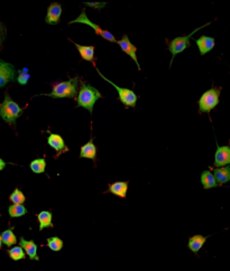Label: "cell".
Listing matches in <instances>:
<instances>
[{
    "instance_id": "obj_1",
    "label": "cell",
    "mask_w": 230,
    "mask_h": 271,
    "mask_svg": "<svg viewBox=\"0 0 230 271\" xmlns=\"http://www.w3.org/2000/svg\"><path fill=\"white\" fill-rule=\"evenodd\" d=\"M99 99H101V93L98 89L93 88L92 85L82 82L80 91L78 94V105L80 108L87 109L90 113L93 112V106Z\"/></svg>"
},
{
    "instance_id": "obj_2",
    "label": "cell",
    "mask_w": 230,
    "mask_h": 271,
    "mask_svg": "<svg viewBox=\"0 0 230 271\" xmlns=\"http://www.w3.org/2000/svg\"><path fill=\"white\" fill-rule=\"evenodd\" d=\"M78 77L69 78V80L64 82H56V83L53 84V90L51 93L44 95L53 99L75 98L78 94Z\"/></svg>"
},
{
    "instance_id": "obj_3",
    "label": "cell",
    "mask_w": 230,
    "mask_h": 271,
    "mask_svg": "<svg viewBox=\"0 0 230 271\" xmlns=\"http://www.w3.org/2000/svg\"><path fill=\"white\" fill-rule=\"evenodd\" d=\"M25 111L24 108L18 105L14 100L9 97L8 93L5 94L3 102L0 105V117L7 123L15 124L18 118L23 115Z\"/></svg>"
},
{
    "instance_id": "obj_4",
    "label": "cell",
    "mask_w": 230,
    "mask_h": 271,
    "mask_svg": "<svg viewBox=\"0 0 230 271\" xmlns=\"http://www.w3.org/2000/svg\"><path fill=\"white\" fill-rule=\"evenodd\" d=\"M221 88H213L210 90L204 92L199 99V111L200 112H210L218 105L219 98H220Z\"/></svg>"
},
{
    "instance_id": "obj_5",
    "label": "cell",
    "mask_w": 230,
    "mask_h": 271,
    "mask_svg": "<svg viewBox=\"0 0 230 271\" xmlns=\"http://www.w3.org/2000/svg\"><path fill=\"white\" fill-rule=\"evenodd\" d=\"M96 70H97V72H98L99 75L101 76V78H103V80L107 81L108 83H110L115 89H116L117 93H118V100H119L120 102H123V105L125 106H131V108H135L136 102H137V100H138V95L136 94L135 92L131 90V89L118 87V85L115 84L113 81H110L109 78H107V77H105V75H102V73L100 72L97 67H96Z\"/></svg>"
},
{
    "instance_id": "obj_6",
    "label": "cell",
    "mask_w": 230,
    "mask_h": 271,
    "mask_svg": "<svg viewBox=\"0 0 230 271\" xmlns=\"http://www.w3.org/2000/svg\"><path fill=\"white\" fill-rule=\"evenodd\" d=\"M208 25H209V24L203 25V26L196 28V30H193L191 34L186 35V36H179L177 38L172 39V41H170V42H167L168 51L172 53V56H173V58H172V60H171V65H172V63H173V60H174L175 56L180 54V53H182L183 51H185V48H189L190 46H191V43H190V38L192 37V35H195L197 30H202L203 27L208 26Z\"/></svg>"
},
{
    "instance_id": "obj_7",
    "label": "cell",
    "mask_w": 230,
    "mask_h": 271,
    "mask_svg": "<svg viewBox=\"0 0 230 271\" xmlns=\"http://www.w3.org/2000/svg\"><path fill=\"white\" fill-rule=\"evenodd\" d=\"M78 23H79V24H85V25H88V26H90V27L92 28L93 30H95L96 35H98V36L102 37L103 39H106V41L110 42V43H117L116 38H115L114 35L111 34L109 30H102V28L100 27L99 25H97V24H95V23H92V21L88 18V17H87V14H85V10H84V9L82 10V13L80 14V16H79L78 18H75L74 20L70 21L69 24L71 25V24H78Z\"/></svg>"
},
{
    "instance_id": "obj_8",
    "label": "cell",
    "mask_w": 230,
    "mask_h": 271,
    "mask_svg": "<svg viewBox=\"0 0 230 271\" xmlns=\"http://www.w3.org/2000/svg\"><path fill=\"white\" fill-rule=\"evenodd\" d=\"M17 71L13 64L0 60V88L6 87L10 82L16 80Z\"/></svg>"
},
{
    "instance_id": "obj_9",
    "label": "cell",
    "mask_w": 230,
    "mask_h": 271,
    "mask_svg": "<svg viewBox=\"0 0 230 271\" xmlns=\"http://www.w3.org/2000/svg\"><path fill=\"white\" fill-rule=\"evenodd\" d=\"M117 43H118V45L120 46L121 51L126 53V54H127L129 58H131L132 60H134V62L137 64L138 70L141 71V65H139L137 55H136V53H137V47H136L134 44H131V42L129 41L127 35H124V36L121 37L120 41H118Z\"/></svg>"
},
{
    "instance_id": "obj_10",
    "label": "cell",
    "mask_w": 230,
    "mask_h": 271,
    "mask_svg": "<svg viewBox=\"0 0 230 271\" xmlns=\"http://www.w3.org/2000/svg\"><path fill=\"white\" fill-rule=\"evenodd\" d=\"M230 163V148L229 146H222L220 147L217 144V151L214 154V166L215 168L224 167Z\"/></svg>"
},
{
    "instance_id": "obj_11",
    "label": "cell",
    "mask_w": 230,
    "mask_h": 271,
    "mask_svg": "<svg viewBox=\"0 0 230 271\" xmlns=\"http://www.w3.org/2000/svg\"><path fill=\"white\" fill-rule=\"evenodd\" d=\"M19 244L21 249L24 250L25 255L28 256V258L31 260L38 261L39 260V256L37 255L38 245L36 244L33 240H26V239H24V237H21L19 239Z\"/></svg>"
},
{
    "instance_id": "obj_12",
    "label": "cell",
    "mask_w": 230,
    "mask_h": 271,
    "mask_svg": "<svg viewBox=\"0 0 230 271\" xmlns=\"http://www.w3.org/2000/svg\"><path fill=\"white\" fill-rule=\"evenodd\" d=\"M62 15V6L59 2H54L51 6H49L48 14H46L45 21L49 25H57L61 20Z\"/></svg>"
},
{
    "instance_id": "obj_13",
    "label": "cell",
    "mask_w": 230,
    "mask_h": 271,
    "mask_svg": "<svg viewBox=\"0 0 230 271\" xmlns=\"http://www.w3.org/2000/svg\"><path fill=\"white\" fill-rule=\"evenodd\" d=\"M48 145L57 152L56 156H60L62 152L67 151V147L64 139L57 134H49L48 137Z\"/></svg>"
},
{
    "instance_id": "obj_14",
    "label": "cell",
    "mask_w": 230,
    "mask_h": 271,
    "mask_svg": "<svg viewBox=\"0 0 230 271\" xmlns=\"http://www.w3.org/2000/svg\"><path fill=\"white\" fill-rule=\"evenodd\" d=\"M196 44L197 46L200 51V55H206L207 53H209L210 51H213L214 45H215V41L214 37H209V36H201L199 39H197Z\"/></svg>"
},
{
    "instance_id": "obj_15",
    "label": "cell",
    "mask_w": 230,
    "mask_h": 271,
    "mask_svg": "<svg viewBox=\"0 0 230 271\" xmlns=\"http://www.w3.org/2000/svg\"><path fill=\"white\" fill-rule=\"evenodd\" d=\"M129 181H115L108 187V193H111L120 198H126L128 192Z\"/></svg>"
},
{
    "instance_id": "obj_16",
    "label": "cell",
    "mask_w": 230,
    "mask_h": 271,
    "mask_svg": "<svg viewBox=\"0 0 230 271\" xmlns=\"http://www.w3.org/2000/svg\"><path fill=\"white\" fill-rule=\"evenodd\" d=\"M97 151H98V149H97L95 142H93V138H91L87 142V144H84L83 146H82L81 151H80V156H79V157H80V158L92 159L93 162L96 163Z\"/></svg>"
},
{
    "instance_id": "obj_17",
    "label": "cell",
    "mask_w": 230,
    "mask_h": 271,
    "mask_svg": "<svg viewBox=\"0 0 230 271\" xmlns=\"http://www.w3.org/2000/svg\"><path fill=\"white\" fill-rule=\"evenodd\" d=\"M75 45V47L78 48L79 53H80V56L82 58V60H88V62H92L95 64V46H84V45H80L77 44V43H73ZM96 66V65H95Z\"/></svg>"
},
{
    "instance_id": "obj_18",
    "label": "cell",
    "mask_w": 230,
    "mask_h": 271,
    "mask_svg": "<svg viewBox=\"0 0 230 271\" xmlns=\"http://www.w3.org/2000/svg\"><path fill=\"white\" fill-rule=\"evenodd\" d=\"M208 238L209 237H203V235H200V234L193 235V237L189 239V242H188L189 249L197 255V253L201 250V248L203 247L204 243H206Z\"/></svg>"
},
{
    "instance_id": "obj_19",
    "label": "cell",
    "mask_w": 230,
    "mask_h": 271,
    "mask_svg": "<svg viewBox=\"0 0 230 271\" xmlns=\"http://www.w3.org/2000/svg\"><path fill=\"white\" fill-rule=\"evenodd\" d=\"M39 223V231H43L48 227H53V214L51 211H42L37 215Z\"/></svg>"
},
{
    "instance_id": "obj_20",
    "label": "cell",
    "mask_w": 230,
    "mask_h": 271,
    "mask_svg": "<svg viewBox=\"0 0 230 271\" xmlns=\"http://www.w3.org/2000/svg\"><path fill=\"white\" fill-rule=\"evenodd\" d=\"M214 180H215V181H217L218 185L228 183L229 180H230V168H229V166L214 168Z\"/></svg>"
},
{
    "instance_id": "obj_21",
    "label": "cell",
    "mask_w": 230,
    "mask_h": 271,
    "mask_svg": "<svg viewBox=\"0 0 230 271\" xmlns=\"http://www.w3.org/2000/svg\"><path fill=\"white\" fill-rule=\"evenodd\" d=\"M201 183H202L204 190H210V188H214L218 186L214 174L211 173L210 170H204V172L201 174Z\"/></svg>"
},
{
    "instance_id": "obj_22",
    "label": "cell",
    "mask_w": 230,
    "mask_h": 271,
    "mask_svg": "<svg viewBox=\"0 0 230 271\" xmlns=\"http://www.w3.org/2000/svg\"><path fill=\"white\" fill-rule=\"evenodd\" d=\"M0 234H1L2 244H5L6 247L12 248L17 243V237L15 235V233H14V227H9V229L5 230Z\"/></svg>"
},
{
    "instance_id": "obj_23",
    "label": "cell",
    "mask_w": 230,
    "mask_h": 271,
    "mask_svg": "<svg viewBox=\"0 0 230 271\" xmlns=\"http://www.w3.org/2000/svg\"><path fill=\"white\" fill-rule=\"evenodd\" d=\"M30 168L35 174H44L46 168V160L45 158H37L34 159L30 164Z\"/></svg>"
},
{
    "instance_id": "obj_24",
    "label": "cell",
    "mask_w": 230,
    "mask_h": 271,
    "mask_svg": "<svg viewBox=\"0 0 230 271\" xmlns=\"http://www.w3.org/2000/svg\"><path fill=\"white\" fill-rule=\"evenodd\" d=\"M8 256L14 261H19V260H23L26 256L20 245H14V247L10 248L8 250Z\"/></svg>"
},
{
    "instance_id": "obj_25",
    "label": "cell",
    "mask_w": 230,
    "mask_h": 271,
    "mask_svg": "<svg viewBox=\"0 0 230 271\" xmlns=\"http://www.w3.org/2000/svg\"><path fill=\"white\" fill-rule=\"evenodd\" d=\"M27 209L24 205L13 204L8 208V214L10 217H21L27 214Z\"/></svg>"
},
{
    "instance_id": "obj_26",
    "label": "cell",
    "mask_w": 230,
    "mask_h": 271,
    "mask_svg": "<svg viewBox=\"0 0 230 271\" xmlns=\"http://www.w3.org/2000/svg\"><path fill=\"white\" fill-rule=\"evenodd\" d=\"M9 201L12 202L13 204L23 205L25 201H26V197H25L24 193L19 190V188H15V191H14L9 196Z\"/></svg>"
},
{
    "instance_id": "obj_27",
    "label": "cell",
    "mask_w": 230,
    "mask_h": 271,
    "mask_svg": "<svg viewBox=\"0 0 230 271\" xmlns=\"http://www.w3.org/2000/svg\"><path fill=\"white\" fill-rule=\"evenodd\" d=\"M63 240L62 239L57 238V237H52L48 239V247L49 249H51L54 252H59L63 249Z\"/></svg>"
},
{
    "instance_id": "obj_28",
    "label": "cell",
    "mask_w": 230,
    "mask_h": 271,
    "mask_svg": "<svg viewBox=\"0 0 230 271\" xmlns=\"http://www.w3.org/2000/svg\"><path fill=\"white\" fill-rule=\"evenodd\" d=\"M30 77H31V75H30V73H28L27 69H23V70L17 71L16 80L20 85H26L28 83V80H30Z\"/></svg>"
},
{
    "instance_id": "obj_29",
    "label": "cell",
    "mask_w": 230,
    "mask_h": 271,
    "mask_svg": "<svg viewBox=\"0 0 230 271\" xmlns=\"http://www.w3.org/2000/svg\"><path fill=\"white\" fill-rule=\"evenodd\" d=\"M6 35H7L6 26L1 23V21H0V47H1L3 41L6 39Z\"/></svg>"
},
{
    "instance_id": "obj_30",
    "label": "cell",
    "mask_w": 230,
    "mask_h": 271,
    "mask_svg": "<svg viewBox=\"0 0 230 271\" xmlns=\"http://www.w3.org/2000/svg\"><path fill=\"white\" fill-rule=\"evenodd\" d=\"M85 5L88 7H91V8L101 9L103 7H106V2H85Z\"/></svg>"
},
{
    "instance_id": "obj_31",
    "label": "cell",
    "mask_w": 230,
    "mask_h": 271,
    "mask_svg": "<svg viewBox=\"0 0 230 271\" xmlns=\"http://www.w3.org/2000/svg\"><path fill=\"white\" fill-rule=\"evenodd\" d=\"M6 165H7V163L5 162V160L0 158V172H1V170H2L3 168H5Z\"/></svg>"
},
{
    "instance_id": "obj_32",
    "label": "cell",
    "mask_w": 230,
    "mask_h": 271,
    "mask_svg": "<svg viewBox=\"0 0 230 271\" xmlns=\"http://www.w3.org/2000/svg\"><path fill=\"white\" fill-rule=\"evenodd\" d=\"M2 247V241H1V234H0V249Z\"/></svg>"
}]
</instances>
